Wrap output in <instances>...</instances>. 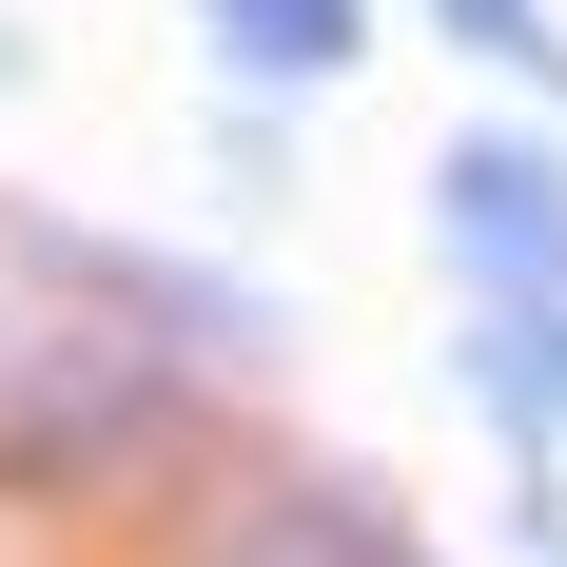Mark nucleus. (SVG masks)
<instances>
[{
  "instance_id": "2",
  "label": "nucleus",
  "mask_w": 567,
  "mask_h": 567,
  "mask_svg": "<svg viewBox=\"0 0 567 567\" xmlns=\"http://www.w3.org/2000/svg\"><path fill=\"white\" fill-rule=\"evenodd\" d=\"M0 255H20V293H59V313H99V333L176 352V372H255V352H275V293H255V275H216V255H176V235L20 216Z\"/></svg>"
},
{
  "instance_id": "3",
  "label": "nucleus",
  "mask_w": 567,
  "mask_h": 567,
  "mask_svg": "<svg viewBox=\"0 0 567 567\" xmlns=\"http://www.w3.org/2000/svg\"><path fill=\"white\" fill-rule=\"evenodd\" d=\"M431 255L470 275V313H567V137L548 117H470L431 157Z\"/></svg>"
},
{
  "instance_id": "1",
  "label": "nucleus",
  "mask_w": 567,
  "mask_h": 567,
  "mask_svg": "<svg viewBox=\"0 0 567 567\" xmlns=\"http://www.w3.org/2000/svg\"><path fill=\"white\" fill-rule=\"evenodd\" d=\"M176 392H196L176 352L99 333V313H59V293L0 313V470H20V489H117V470H157Z\"/></svg>"
},
{
  "instance_id": "8",
  "label": "nucleus",
  "mask_w": 567,
  "mask_h": 567,
  "mask_svg": "<svg viewBox=\"0 0 567 567\" xmlns=\"http://www.w3.org/2000/svg\"><path fill=\"white\" fill-rule=\"evenodd\" d=\"M0 79H20V20H0Z\"/></svg>"
},
{
  "instance_id": "6",
  "label": "nucleus",
  "mask_w": 567,
  "mask_h": 567,
  "mask_svg": "<svg viewBox=\"0 0 567 567\" xmlns=\"http://www.w3.org/2000/svg\"><path fill=\"white\" fill-rule=\"evenodd\" d=\"M196 40L235 59V99H333L372 59V0H196Z\"/></svg>"
},
{
  "instance_id": "4",
  "label": "nucleus",
  "mask_w": 567,
  "mask_h": 567,
  "mask_svg": "<svg viewBox=\"0 0 567 567\" xmlns=\"http://www.w3.org/2000/svg\"><path fill=\"white\" fill-rule=\"evenodd\" d=\"M235 567H451V548H431V528H411L372 470L293 451V470H255V509H235Z\"/></svg>"
},
{
  "instance_id": "5",
  "label": "nucleus",
  "mask_w": 567,
  "mask_h": 567,
  "mask_svg": "<svg viewBox=\"0 0 567 567\" xmlns=\"http://www.w3.org/2000/svg\"><path fill=\"white\" fill-rule=\"evenodd\" d=\"M451 392L489 411L509 470H567V313H470V333H451Z\"/></svg>"
},
{
  "instance_id": "7",
  "label": "nucleus",
  "mask_w": 567,
  "mask_h": 567,
  "mask_svg": "<svg viewBox=\"0 0 567 567\" xmlns=\"http://www.w3.org/2000/svg\"><path fill=\"white\" fill-rule=\"evenodd\" d=\"M431 40H470L489 79H567V20H548V0H431Z\"/></svg>"
}]
</instances>
